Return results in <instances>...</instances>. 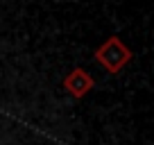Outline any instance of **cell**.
I'll use <instances>...</instances> for the list:
<instances>
[{"instance_id":"obj_1","label":"cell","mask_w":154,"mask_h":145,"mask_svg":"<svg viewBox=\"0 0 154 145\" xmlns=\"http://www.w3.org/2000/svg\"><path fill=\"white\" fill-rule=\"evenodd\" d=\"M95 61L106 68V72L118 75L127 63L131 61V50L122 43L118 36H109L100 48L95 50Z\"/></svg>"},{"instance_id":"obj_2","label":"cell","mask_w":154,"mask_h":145,"mask_svg":"<svg viewBox=\"0 0 154 145\" xmlns=\"http://www.w3.org/2000/svg\"><path fill=\"white\" fill-rule=\"evenodd\" d=\"M93 86H95V82H93V77L84 68H72L66 75V79H63V88H66L75 100H82L88 91H93Z\"/></svg>"}]
</instances>
